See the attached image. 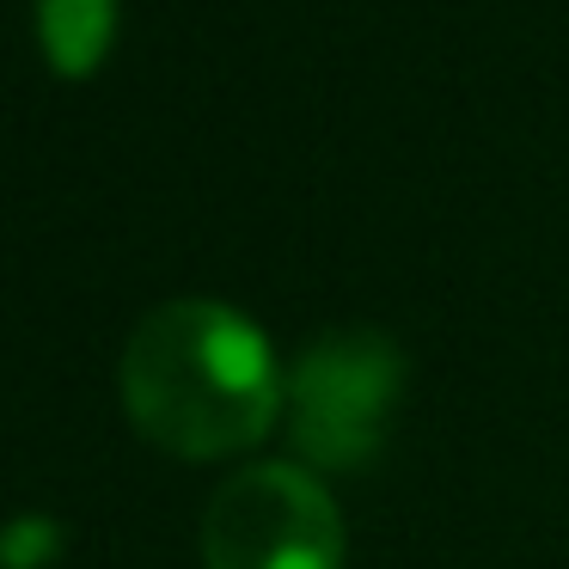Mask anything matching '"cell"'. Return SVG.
Segmentation results:
<instances>
[{
    "label": "cell",
    "instance_id": "obj_1",
    "mask_svg": "<svg viewBox=\"0 0 569 569\" xmlns=\"http://www.w3.org/2000/svg\"><path fill=\"white\" fill-rule=\"evenodd\" d=\"M123 405L153 447L178 459H227L270 435L288 380L246 312L221 300L153 307L123 343Z\"/></svg>",
    "mask_w": 569,
    "mask_h": 569
},
{
    "label": "cell",
    "instance_id": "obj_2",
    "mask_svg": "<svg viewBox=\"0 0 569 569\" xmlns=\"http://www.w3.org/2000/svg\"><path fill=\"white\" fill-rule=\"evenodd\" d=\"M405 398V356L380 331H331L288 373V435L319 471H349L380 453Z\"/></svg>",
    "mask_w": 569,
    "mask_h": 569
},
{
    "label": "cell",
    "instance_id": "obj_3",
    "mask_svg": "<svg viewBox=\"0 0 569 569\" xmlns=\"http://www.w3.org/2000/svg\"><path fill=\"white\" fill-rule=\"evenodd\" d=\"M202 569H343V515L300 466H246L202 515Z\"/></svg>",
    "mask_w": 569,
    "mask_h": 569
},
{
    "label": "cell",
    "instance_id": "obj_4",
    "mask_svg": "<svg viewBox=\"0 0 569 569\" xmlns=\"http://www.w3.org/2000/svg\"><path fill=\"white\" fill-rule=\"evenodd\" d=\"M38 38L56 74L87 80L117 38V0H38Z\"/></svg>",
    "mask_w": 569,
    "mask_h": 569
},
{
    "label": "cell",
    "instance_id": "obj_5",
    "mask_svg": "<svg viewBox=\"0 0 569 569\" xmlns=\"http://www.w3.org/2000/svg\"><path fill=\"white\" fill-rule=\"evenodd\" d=\"M62 551V527L50 515H19L0 532V569H43Z\"/></svg>",
    "mask_w": 569,
    "mask_h": 569
}]
</instances>
